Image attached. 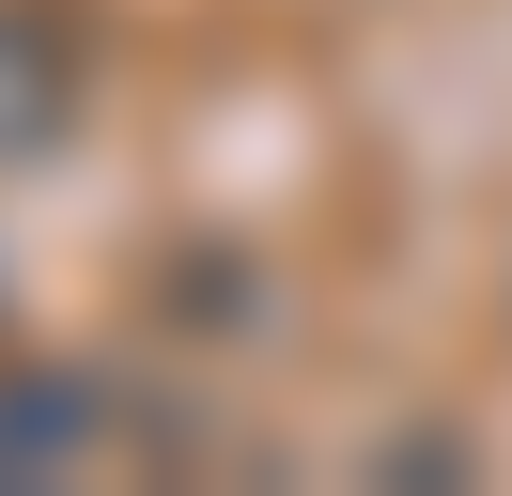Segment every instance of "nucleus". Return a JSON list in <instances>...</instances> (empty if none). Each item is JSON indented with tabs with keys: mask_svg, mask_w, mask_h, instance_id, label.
I'll use <instances>...</instances> for the list:
<instances>
[{
	"mask_svg": "<svg viewBox=\"0 0 512 496\" xmlns=\"http://www.w3.org/2000/svg\"><path fill=\"white\" fill-rule=\"evenodd\" d=\"M125 450V388L94 357H0V481H94Z\"/></svg>",
	"mask_w": 512,
	"mask_h": 496,
	"instance_id": "1",
	"label": "nucleus"
},
{
	"mask_svg": "<svg viewBox=\"0 0 512 496\" xmlns=\"http://www.w3.org/2000/svg\"><path fill=\"white\" fill-rule=\"evenodd\" d=\"M78 109H94V47H78V16H63V0H0V171L63 155Z\"/></svg>",
	"mask_w": 512,
	"mask_h": 496,
	"instance_id": "2",
	"label": "nucleus"
}]
</instances>
